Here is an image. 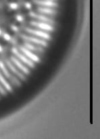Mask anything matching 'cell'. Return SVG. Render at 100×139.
Here are the masks:
<instances>
[{
    "mask_svg": "<svg viewBox=\"0 0 100 139\" xmlns=\"http://www.w3.org/2000/svg\"><path fill=\"white\" fill-rule=\"evenodd\" d=\"M0 68L2 70V72L4 73L5 76H6L8 79L11 80V81H12L14 85H16V86H20V81H18L15 77H14V76H12V75H11L10 73V72L8 71V70L7 69L6 66L4 65V64L2 62H1V61H0Z\"/></svg>",
    "mask_w": 100,
    "mask_h": 139,
    "instance_id": "obj_1",
    "label": "cell"
},
{
    "mask_svg": "<svg viewBox=\"0 0 100 139\" xmlns=\"http://www.w3.org/2000/svg\"><path fill=\"white\" fill-rule=\"evenodd\" d=\"M12 52L16 56H17L18 58H19L20 60L22 61L23 62H24L25 64H26L27 65H28L29 66H31V67H34L35 64L33 63L32 60H30L29 58H28L26 57L25 56H24L23 54H22L21 53H20L16 49V48H13L12 49Z\"/></svg>",
    "mask_w": 100,
    "mask_h": 139,
    "instance_id": "obj_2",
    "label": "cell"
},
{
    "mask_svg": "<svg viewBox=\"0 0 100 139\" xmlns=\"http://www.w3.org/2000/svg\"><path fill=\"white\" fill-rule=\"evenodd\" d=\"M26 31H27L28 33H30V34L34 35H36V36H38L39 37H41V38L45 39H50V35H49L48 33L45 32H43V31H41L39 30H35V29H29L28 28L26 29Z\"/></svg>",
    "mask_w": 100,
    "mask_h": 139,
    "instance_id": "obj_3",
    "label": "cell"
},
{
    "mask_svg": "<svg viewBox=\"0 0 100 139\" xmlns=\"http://www.w3.org/2000/svg\"><path fill=\"white\" fill-rule=\"evenodd\" d=\"M30 25L34 27L41 29L42 30L47 31H52L53 30V28L51 27L50 25L45 22H37V21H32L30 22Z\"/></svg>",
    "mask_w": 100,
    "mask_h": 139,
    "instance_id": "obj_4",
    "label": "cell"
},
{
    "mask_svg": "<svg viewBox=\"0 0 100 139\" xmlns=\"http://www.w3.org/2000/svg\"><path fill=\"white\" fill-rule=\"evenodd\" d=\"M22 37L24 39H26V40L28 41H30V42H32V43H35V44H37V45H42L43 46H44V47H46L47 45V42L45 41L44 40L36 38V37H29L27 36V35H22Z\"/></svg>",
    "mask_w": 100,
    "mask_h": 139,
    "instance_id": "obj_5",
    "label": "cell"
},
{
    "mask_svg": "<svg viewBox=\"0 0 100 139\" xmlns=\"http://www.w3.org/2000/svg\"><path fill=\"white\" fill-rule=\"evenodd\" d=\"M20 50H21V51L22 52H23L30 60H33V61H35V62H39V58L36 54H35L34 53H32V52L30 51L29 50H28L27 48H26L24 47H22V46H20Z\"/></svg>",
    "mask_w": 100,
    "mask_h": 139,
    "instance_id": "obj_6",
    "label": "cell"
},
{
    "mask_svg": "<svg viewBox=\"0 0 100 139\" xmlns=\"http://www.w3.org/2000/svg\"><path fill=\"white\" fill-rule=\"evenodd\" d=\"M35 4L39 5V6H43L47 7H56L58 6L57 3L53 2V1H49V0H33Z\"/></svg>",
    "mask_w": 100,
    "mask_h": 139,
    "instance_id": "obj_7",
    "label": "cell"
},
{
    "mask_svg": "<svg viewBox=\"0 0 100 139\" xmlns=\"http://www.w3.org/2000/svg\"><path fill=\"white\" fill-rule=\"evenodd\" d=\"M11 60H12V62H14V64H15L16 66H17L19 69H20L22 71H23L24 73H25L26 74H28V73H29V70H28V68L26 66H24L23 64H22L21 62H20L17 58H15V57H14V56H12V57H11Z\"/></svg>",
    "mask_w": 100,
    "mask_h": 139,
    "instance_id": "obj_8",
    "label": "cell"
},
{
    "mask_svg": "<svg viewBox=\"0 0 100 139\" xmlns=\"http://www.w3.org/2000/svg\"><path fill=\"white\" fill-rule=\"evenodd\" d=\"M30 15L32 16V17H34L35 18H37L39 20H41L42 22H45V23H50V24H53L54 22H53V20H51V18L45 16L43 15H39V14H36L33 12H30Z\"/></svg>",
    "mask_w": 100,
    "mask_h": 139,
    "instance_id": "obj_9",
    "label": "cell"
},
{
    "mask_svg": "<svg viewBox=\"0 0 100 139\" xmlns=\"http://www.w3.org/2000/svg\"><path fill=\"white\" fill-rule=\"evenodd\" d=\"M6 64L8 65V68L10 69L11 71H12L13 73H15L16 75H17V76H18V77H19L21 79H22V80H25L26 78L24 76L23 74H22L20 71H18L17 68H16L15 66H14V64H12V63H11L10 61H8V60H7L6 61Z\"/></svg>",
    "mask_w": 100,
    "mask_h": 139,
    "instance_id": "obj_10",
    "label": "cell"
},
{
    "mask_svg": "<svg viewBox=\"0 0 100 139\" xmlns=\"http://www.w3.org/2000/svg\"><path fill=\"white\" fill-rule=\"evenodd\" d=\"M39 12L43 13V14H50V15H53L56 14V11L53 9L49 8L47 7H39L37 8Z\"/></svg>",
    "mask_w": 100,
    "mask_h": 139,
    "instance_id": "obj_11",
    "label": "cell"
},
{
    "mask_svg": "<svg viewBox=\"0 0 100 139\" xmlns=\"http://www.w3.org/2000/svg\"><path fill=\"white\" fill-rule=\"evenodd\" d=\"M0 82H1V83L2 84L3 86H4L8 91H10V92H12V87H11L10 85V83L6 80V79H5L4 77L3 76L2 74L1 73V72H0Z\"/></svg>",
    "mask_w": 100,
    "mask_h": 139,
    "instance_id": "obj_12",
    "label": "cell"
},
{
    "mask_svg": "<svg viewBox=\"0 0 100 139\" xmlns=\"http://www.w3.org/2000/svg\"><path fill=\"white\" fill-rule=\"evenodd\" d=\"M24 46H25L26 48H27L28 50H32V51H41V49L40 48L36 47V46H35L34 45H32L30 43H25Z\"/></svg>",
    "mask_w": 100,
    "mask_h": 139,
    "instance_id": "obj_13",
    "label": "cell"
},
{
    "mask_svg": "<svg viewBox=\"0 0 100 139\" xmlns=\"http://www.w3.org/2000/svg\"><path fill=\"white\" fill-rule=\"evenodd\" d=\"M9 7H10V8L12 9V10H16V9L18 8V4H16V3L12 2V3H10V5H9Z\"/></svg>",
    "mask_w": 100,
    "mask_h": 139,
    "instance_id": "obj_14",
    "label": "cell"
},
{
    "mask_svg": "<svg viewBox=\"0 0 100 139\" xmlns=\"http://www.w3.org/2000/svg\"><path fill=\"white\" fill-rule=\"evenodd\" d=\"M3 37H4V39L5 40L10 41L11 39V36L8 33H5L3 35Z\"/></svg>",
    "mask_w": 100,
    "mask_h": 139,
    "instance_id": "obj_15",
    "label": "cell"
},
{
    "mask_svg": "<svg viewBox=\"0 0 100 139\" xmlns=\"http://www.w3.org/2000/svg\"><path fill=\"white\" fill-rule=\"evenodd\" d=\"M16 20H18V22H22L24 20V18L22 15L18 14V15L16 16Z\"/></svg>",
    "mask_w": 100,
    "mask_h": 139,
    "instance_id": "obj_16",
    "label": "cell"
},
{
    "mask_svg": "<svg viewBox=\"0 0 100 139\" xmlns=\"http://www.w3.org/2000/svg\"><path fill=\"white\" fill-rule=\"evenodd\" d=\"M0 93L2 94H6V92L4 88L2 87L1 84H0Z\"/></svg>",
    "mask_w": 100,
    "mask_h": 139,
    "instance_id": "obj_17",
    "label": "cell"
},
{
    "mask_svg": "<svg viewBox=\"0 0 100 139\" xmlns=\"http://www.w3.org/2000/svg\"><path fill=\"white\" fill-rule=\"evenodd\" d=\"M25 8L29 10V9L31 8V4L29 2H26L25 4Z\"/></svg>",
    "mask_w": 100,
    "mask_h": 139,
    "instance_id": "obj_18",
    "label": "cell"
},
{
    "mask_svg": "<svg viewBox=\"0 0 100 139\" xmlns=\"http://www.w3.org/2000/svg\"><path fill=\"white\" fill-rule=\"evenodd\" d=\"M11 29H12L14 31H18V27L15 25H12V27H11Z\"/></svg>",
    "mask_w": 100,
    "mask_h": 139,
    "instance_id": "obj_19",
    "label": "cell"
},
{
    "mask_svg": "<svg viewBox=\"0 0 100 139\" xmlns=\"http://www.w3.org/2000/svg\"><path fill=\"white\" fill-rule=\"evenodd\" d=\"M2 51H3V48L2 45H0V52H2Z\"/></svg>",
    "mask_w": 100,
    "mask_h": 139,
    "instance_id": "obj_20",
    "label": "cell"
},
{
    "mask_svg": "<svg viewBox=\"0 0 100 139\" xmlns=\"http://www.w3.org/2000/svg\"><path fill=\"white\" fill-rule=\"evenodd\" d=\"M2 30H1V29H0V35H2Z\"/></svg>",
    "mask_w": 100,
    "mask_h": 139,
    "instance_id": "obj_21",
    "label": "cell"
},
{
    "mask_svg": "<svg viewBox=\"0 0 100 139\" xmlns=\"http://www.w3.org/2000/svg\"><path fill=\"white\" fill-rule=\"evenodd\" d=\"M49 1H51V0H49Z\"/></svg>",
    "mask_w": 100,
    "mask_h": 139,
    "instance_id": "obj_22",
    "label": "cell"
}]
</instances>
